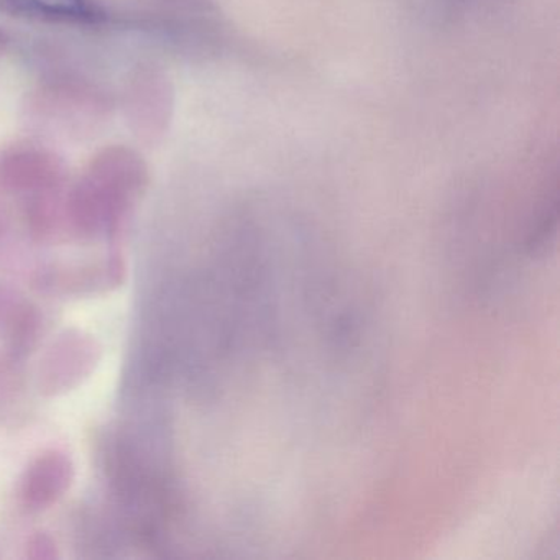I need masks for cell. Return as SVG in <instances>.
Segmentation results:
<instances>
[{
    "instance_id": "1",
    "label": "cell",
    "mask_w": 560,
    "mask_h": 560,
    "mask_svg": "<svg viewBox=\"0 0 560 560\" xmlns=\"http://www.w3.org/2000/svg\"><path fill=\"white\" fill-rule=\"evenodd\" d=\"M103 346L83 329L63 330L47 347L37 369V388L45 398H57L83 385L100 365Z\"/></svg>"
},
{
    "instance_id": "2",
    "label": "cell",
    "mask_w": 560,
    "mask_h": 560,
    "mask_svg": "<svg viewBox=\"0 0 560 560\" xmlns=\"http://www.w3.org/2000/svg\"><path fill=\"white\" fill-rule=\"evenodd\" d=\"M124 106L132 132L142 142H159L172 120V83L156 67L137 68L127 83Z\"/></svg>"
},
{
    "instance_id": "3",
    "label": "cell",
    "mask_w": 560,
    "mask_h": 560,
    "mask_svg": "<svg viewBox=\"0 0 560 560\" xmlns=\"http://www.w3.org/2000/svg\"><path fill=\"white\" fill-rule=\"evenodd\" d=\"M84 175L120 205L132 209L149 186V166L137 150L110 145L91 159Z\"/></svg>"
},
{
    "instance_id": "4",
    "label": "cell",
    "mask_w": 560,
    "mask_h": 560,
    "mask_svg": "<svg viewBox=\"0 0 560 560\" xmlns=\"http://www.w3.org/2000/svg\"><path fill=\"white\" fill-rule=\"evenodd\" d=\"M127 264L122 255L81 265H54L40 271L37 287L61 296H94L109 293L126 283Z\"/></svg>"
},
{
    "instance_id": "5",
    "label": "cell",
    "mask_w": 560,
    "mask_h": 560,
    "mask_svg": "<svg viewBox=\"0 0 560 560\" xmlns=\"http://www.w3.org/2000/svg\"><path fill=\"white\" fill-rule=\"evenodd\" d=\"M63 160L42 147H15L0 155V188L19 195H38L61 188Z\"/></svg>"
},
{
    "instance_id": "6",
    "label": "cell",
    "mask_w": 560,
    "mask_h": 560,
    "mask_svg": "<svg viewBox=\"0 0 560 560\" xmlns=\"http://www.w3.org/2000/svg\"><path fill=\"white\" fill-rule=\"evenodd\" d=\"M74 464L67 452L48 448L34 458L21 478V500L31 511L57 504L74 481Z\"/></svg>"
},
{
    "instance_id": "7",
    "label": "cell",
    "mask_w": 560,
    "mask_h": 560,
    "mask_svg": "<svg viewBox=\"0 0 560 560\" xmlns=\"http://www.w3.org/2000/svg\"><path fill=\"white\" fill-rule=\"evenodd\" d=\"M37 107L45 117L57 120L61 126L73 124L83 127L106 113L107 100L90 84L57 80L40 91Z\"/></svg>"
},
{
    "instance_id": "8",
    "label": "cell",
    "mask_w": 560,
    "mask_h": 560,
    "mask_svg": "<svg viewBox=\"0 0 560 560\" xmlns=\"http://www.w3.org/2000/svg\"><path fill=\"white\" fill-rule=\"evenodd\" d=\"M0 12L44 24L97 25L106 21L96 0H0Z\"/></svg>"
},
{
    "instance_id": "9",
    "label": "cell",
    "mask_w": 560,
    "mask_h": 560,
    "mask_svg": "<svg viewBox=\"0 0 560 560\" xmlns=\"http://www.w3.org/2000/svg\"><path fill=\"white\" fill-rule=\"evenodd\" d=\"M44 332V316L31 301L0 290V334H4L12 352L25 355L37 346Z\"/></svg>"
},
{
    "instance_id": "10",
    "label": "cell",
    "mask_w": 560,
    "mask_h": 560,
    "mask_svg": "<svg viewBox=\"0 0 560 560\" xmlns=\"http://www.w3.org/2000/svg\"><path fill=\"white\" fill-rule=\"evenodd\" d=\"M500 0H401L402 9L419 24L451 28L477 18Z\"/></svg>"
},
{
    "instance_id": "11",
    "label": "cell",
    "mask_w": 560,
    "mask_h": 560,
    "mask_svg": "<svg viewBox=\"0 0 560 560\" xmlns=\"http://www.w3.org/2000/svg\"><path fill=\"white\" fill-rule=\"evenodd\" d=\"M27 225L32 237L40 242L50 241L60 234L61 228H68L60 188L32 196L27 206Z\"/></svg>"
},
{
    "instance_id": "12",
    "label": "cell",
    "mask_w": 560,
    "mask_h": 560,
    "mask_svg": "<svg viewBox=\"0 0 560 560\" xmlns=\"http://www.w3.org/2000/svg\"><path fill=\"white\" fill-rule=\"evenodd\" d=\"M25 557L32 560H55L60 557L57 540L47 533H35L28 537Z\"/></svg>"
}]
</instances>
